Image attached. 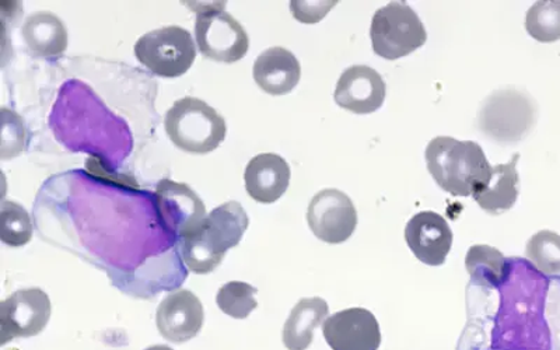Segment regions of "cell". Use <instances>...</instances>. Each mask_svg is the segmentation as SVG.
<instances>
[{
  "label": "cell",
  "instance_id": "9a60e30c",
  "mask_svg": "<svg viewBox=\"0 0 560 350\" xmlns=\"http://www.w3.org/2000/svg\"><path fill=\"white\" fill-rule=\"evenodd\" d=\"M387 96V84L382 74L366 65H354L343 70L335 88L334 98L339 107L358 115L377 112Z\"/></svg>",
  "mask_w": 560,
  "mask_h": 350
},
{
  "label": "cell",
  "instance_id": "2e32d148",
  "mask_svg": "<svg viewBox=\"0 0 560 350\" xmlns=\"http://www.w3.org/2000/svg\"><path fill=\"white\" fill-rule=\"evenodd\" d=\"M245 189L259 203L271 205L282 198L290 184V167L282 156L262 153L249 160L244 172Z\"/></svg>",
  "mask_w": 560,
  "mask_h": 350
},
{
  "label": "cell",
  "instance_id": "7c38bea8",
  "mask_svg": "<svg viewBox=\"0 0 560 350\" xmlns=\"http://www.w3.org/2000/svg\"><path fill=\"white\" fill-rule=\"evenodd\" d=\"M323 335L332 350H378L382 345L376 315L362 307L329 315L323 324Z\"/></svg>",
  "mask_w": 560,
  "mask_h": 350
},
{
  "label": "cell",
  "instance_id": "7a4b0ae2",
  "mask_svg": "<svg viewBox=\"0 0 560 350\" xmlns=\"http://www.w3.org/2000/svg\"><path fill=\"white\" fill-rule=\"evenodd\" d=\"M424 159L434 182L454 197H469L492 177L493 167L483 149L472 140L434 138L428 144Z\"/></svg>",
  "mask_w": 560,
  "mask_h": 350
},
{
  "label": "cell",
  "instance_id": "9c48e42d",
  "mask_svg": "<svg viewBox=\"0 0 560 350\" xmlns=\"http://www.w3.org/2000/svg\"><path fill=\"white\" fill-rule=\"evenodd\" d=\"M154 207L162 226L179 240L197 232L208 217L202 199L191 187L168 178L158 184Z\"/></svg>",
  "mask_w": 560,
  "mask_h": 350
},
{
  "label": "cell",
  "instance_id": "3957f363",
  "mask_svg": "<svg viewBox=\"0 0 560 350\" xmlns=\"http://www.w3.org/2000/svg\"><path fill=\"white\" fill-rule=\"evenodd\" d=\"M248 224L247 212L236 201L213 209L197 232L182 240V255L189 271L197 275L213 272L229 249L242 242Z\"/></svg>",
  "mask_w": 560,
  "mask_h": 350
},
{
  "label": "cell",
  "instance_id": "6da1fadb",
  "mask_svg": "<svg viewBox=\"0 0 560 350\" xmlns=\"http://www.w3.org/2000/svg\"><path fill=\"white\" fill-rule=\"evenodd\" d=\"M467 294L457 350H560V277L513 257L499 287L469 283Z\"/></svg>",
  "mask_w": 560,
  "mask_h": 350
},
{
  "label": "cell",
  "instance_id": "8992f818",
  "mask_svg": "<svg viewBox=\"0 0 560 350\" xmlns=\"http://www.w3.org/2000/svg\"><path fill=\"white\" fill-rule=\"evenodd\" d=\"M226 2L198 10L195 39L199 51L214 62L234 63L247 55L249 37L238 20L228 13Z\"/></svg>",
  "mask_w": 560,
  "mask_h": 350
},
{
  "label": "cell",
  "instance_id": "e0dca14e",
  "mask_svg": "<svg viewBox=\"0 0 560 350\" xmlns=\"http://www.w3.org/2000/svg\"><path fill=\"white\" fill-rule=\"evenodd\" d=\"M255 83L271 96H287L298 86L302 78L296 55L282 47H272L255 59L253 68Z\"/></svg>",
  "mask_w": 560,
  "mask_h": 350
},
{
  "label": "cell",
  "instance_id": "277c9868",
  "mask_svg": "<svg viewBox=\"0 0 560 350\" xmlns=\"http://www.w3.org/2000/svg\"><path fill=\"white\" fill-rule=\"evenodd\" d=\"M164 129L175 147L192 154L213 152L228 135L222 115L203 100L195 97L174 103L164 117Z\"/></svg>",
  "mask_w": 560,
  "mask_h": 350
},
{
  "label": "cell",
  "instance_id": "603a6c76",
  "mask_svg": "<svg viewBox=\"0 0 560 350\" xmlns=\"http://www.w3.org/2000/svg\"><path fill=\"white\" fill-rule=\"evenodd\" d=\"M525 257L547 277L560 275V236L551 230H541L528 240Z\"/></svg>",
  "mask_w": 560,
  "mask_h": 350
},
{
  "label": "cell",
  "instance_id": "d4e9b609",
  "mask_svg": "<svg viewBox=\"0 0 560 350\" xmlns=\"http://www.w3.org/2000/svg\"><path fill=\"white\" fill-rule=\"evenodd\" d=\"M258 290L245 282H229L219 289L217 303L229 317L245 319L258 307L255 294Z\"/></svg>",
  "mask_w": 560,
  "mask_h": 350
},
{
  "label": "cell",
  "instance_id": "d6986e66",
  "mask_svg": "<svg viewBox=\"0 0 560 350\" xmlns=\"http://www.w3.org/2000/svg\"><path fill=\"white\" fill-rule=\"evenodd\" d=\"M28 51L38 58H57L67 51L68 32L61 19L51 12L28 16L22 27Z\"/></svg>",
  "mask_w": 560,
  "mask_h": 350
},
{
  "label": "cell",
  "instance_id": "83f0119b",
  "mask_svg": "<svg viewBox=\"0 0 560 350\" xmlns=\"http://www.w3.org/2000/svg\"><path fill=\"white\" fill-rule=\"evenodd\" d=\"M144 350H174V349L167 347V345H154V347H150Z\"/></svg>",
  "mask_w": 560,
  "mask_h": 350
},
{
  "label": "cell",
  "instance_id": "5bb4252c",
  "mask_svg": "<svg viewBox=\"0 0 560 350\" xmlns=\"http://www.w3.org/2000/svg\"><path fill=\"white\" fill-rule=\"evenodd\" d=\"M453 232L447 220L436 212H419L405 228V242L420 262L440 267L453 247Z\"/></svg>",
  "mask_w": 560,
  "mask_h": 350
},
{
  "label": "cell",
  "instance_id": "ac0fdd59",
  "mask_svg": "<svg viewBox=\"0 0 560 350\" xmlns=\"http://www.w3.org/2000/svg\"><path fill=\"white\" fill-rule=\"evenodd\" d=\"M520 154H514L506 164L492 168V177L472 192L475 201L485 212L499 217L516 205L520 195L517 162Z\"/></svg>",
  "mask_w": 560,
  "mask_h": 350
},
{
  "label": "cell",
  "instance_id": "484cf974",
  "mask_svg": "<svg viewBox=\"0 0 560 350\" xmlns=\"http://www.w3.org/2000/svg\"><path fill=\"white\" fill-rule=\"evenodd\" d=\"M2 152L0 158L3 160L13 159L19 156L26 148V127H24L23 119L10 109H2Z\"/></svg>",
  "mask_w": 560,
  "mask_h": 350
},
{
  "label": "cell",
  "instance_id": "8fae6325",
  "mask_svg": "<svg viewBox=\"0 0 560 350\" xmlns=\"http://www.w3.org/2000/svg\"><path fill=\"white\" fill-rule=\"evenodd\" d=\"M307 222L322 242L341 244L348 242L358 228V210L347 194L327 188L314 195L308 205Z\"/></svg>",
  "mask_w": 560,
  "mask_h": 350
},
{
  "label": "cell",
  "instance_id": "7402d4cb",
  "mask_svg": "<svg viewBox=\"0 0 560 350\" xmlns=\"http://www.w3.org/2000/svg\"><path fill=\"white\" fill-rule=\"evenodd\" d=\"M525 30L539 43L560 39V0L535 2L525 18Z\"/></svg>",
  "mask_w": 560,
  "mask_h": 350
},
{
  "label": "cell",
  "instance_id": "52a82bcc",
  "mask_svg": "<svg viewBox=\"0 0 560 350\" xmlns=\"http://www.w3.org/2000/svg\"><path fill=\"white\" fill-rule=\"evenodd\" d=\"M138 61L162 78H179L191 69L197 47L188 30L168 26L143 34L135 44Z\"/></svg>",
  "mask_w": 560,
  "mask_h": 350
},
{
  "label": "cell",
  "instance_id": "5b68a950",
  "mask_svg": "<svg viewBox=\"0 0 560 350\" xmlns=\"http://www.w3.org/2000/svg\"><path fill=\"white\" fill-rule=\"evenodd\" d=\"M373 51L387 61L407 57L428 42L417 12L405 2H389L374 13L370 27Z\"/></svg>",
  "mask_w": 560,
  "mask_h": 350
},
{
  "label": "cell",
  "instance_id": "4316f807",
  "mask_svg": "<svg viewBox=\"0 0 560 350\" xmlns=\"http://www.w3.org/2000/svg\"><path fill=\"white\" fill-rule=\"evenodd\" d=\"M337 3V0H331V2H327V0H324V2H300V0H292L290 2V10H292L293 18L299 20L300 23L314 24L322 22L327 16L329 10Z\"/></svg>",
  "mask_w": 560,
  "mask_h": 350
},
{
  "label": "cell",
  "instance_id": "4fadbf2b",
  "mask_svg": "<svg viewBox=\"0 0 560 350\" xmlns=\"http://www.w3.org/2000/svg\"><path fill=\"white\" fill-rule=\"evenodd\" d=\"M205 310L191 290L179 289L162 300L156 312L160 335L173 343L191 341L203 327Z\"/></svg>",
  "mask_w": 560,
  "mask_h": 350
},
{
  "label": "cell",
  "instance_id": "ffe728a7",
  "mask_svg": "<svg viewBox=\"0 0 560 350\" xmlns=\"http://www.w3.org/2000/svg\"><path fill=\"white\" fill-rule=\"evenodd\" d=\"M329 317L328 303L322 298L300 300L283 327V343L289 350H307L314 331Z\"/></svg>",
  "mask_w": 560,
  "mask_h": 350
},
{
  "label": "cell",
  "instance_id": "cb8c5ba5",
  "mask_svg": "<svg viewBox=\"0 0 560 350\" xmlns=\"http://www.w3.org/2000/svg\"><path fill=\"white\" fill-rule=\"evenodd\" d=\"M0 238L9 247H23L33 238L32 218L22 205L3 201L0 208Z\"/></svg>",
  "mask_w": 560,
  "mask_h": 350
},
{
  "label": "cell",
  "instance_id": "44dd1931",
  "mask_svg": "<svg viewBox=\"0 0 560 350\" xmlns=\"http://www.w3.org/2000/svg\"><path fill=\"white\" fill-rule=\"evenodd\" d=\"M465 268L475 287L497 288L506 279L509 258L490 245H472L465 257Z\"/></svg>",
  "mask_w": 560,
  "mask_h": 350
},
{
  "label": "cell",
  "instance_id": "30bf717a",
  "mask_svg": "<svg viewBox=\"0 0 560 350\" xmlns=\"http://www.w3.org/2000/svg\"><path fill=\"white\" fill-rule=\"evenodd\" d=\"M51 300L38 288L18 290L0 304L2 345L42 334L51 318Z\"/></svg>",
  "mask_w": 560,
  "mask_h": 350
},
{
  "label": "cell",
  "instance_id": "ba28073f",
  "mask_svg": "<svg viewBox=\"0 0 560 350\" xmlns=\"http://www.w3.org/2000/svg\"><path fill=\"white\" fill-rule=\"evenodd\" d=\"M535 121V105L527 94L516 89L500 90L483 103L479 128L502 143L522 140Z\"/></svg>",
  "mask_w": 560,
  "mask_h": 350
}]
</instances>
